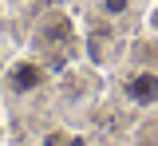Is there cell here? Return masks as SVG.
I'll use <instances>...</instances> for the list:
<instances>
[{
    "mask_svg": "<svg viewBox=\"0 0 158 146\" xmlns=\"http://www.w3.org/2000/svg\"><path fill=\"white\" fill-rule=\"evenodd\" d=\"M48 83V67L40 59H16L8 63V71H4V91L8 95H32V91H40V87Z\"/></svg>",
    "mask_w": 158,
    "mask_h": 146,
    "instance_id": "cell-1",
    "label": "cell"
},
{
    "mask_svg": "<svg viewBox=\"0 0 158 146\" xmlns=\"http://www.w3.org/2000/svg\"><path fill=\"white\" fill-rule=\"evenodd\" d=\"M123 99H127L131 107H138V111L158 107V71H150V67L131 71V75L123 79Z\"/></svg>",
    "mask_w": 158,
    "mask_h": 146,
    "instance_id": "cell-2",
    "label": "cell"
},
{
    "mask_svg": "<svg viewBox=\"0 0 158 146\" xmlns=\"http://www.w3.org/2000/svg\"><path fill=\"white\" fill-rule=\"evenodd\" d=\"M99 12H103V16H111V20H118V16H127V12H131V0H99Z\"/></svg>",
    "mask_w": 158,
    "mask_h": 146,
    "instance_id": "cell-3",
    "label": "cell"
},
{
    "mask_svg": "<svg viewBox=\"0 0 158 146\" xmlns=\"http://www.w3.org/2000/svg\"><path fill=\"white\" fill-rule=\"evenodd\" d=\"M150 28H154V32H158V8H154V12H150Z\"/></svg>",
    "mask_w": 158,
    "mask_h": 146,
    "instance_id": "cell-4",
    "label": "cell"
}]
</instances>
